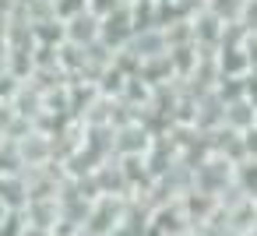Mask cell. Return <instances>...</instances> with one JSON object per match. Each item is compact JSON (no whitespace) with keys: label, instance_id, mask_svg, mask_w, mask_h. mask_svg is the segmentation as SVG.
Returning a JSON list of instances; mask_svg holds the SVG:
<instances>
[{"label":"cell","instance_id":"obj_1","mask_svg":"<svg viewBox=\"0 0 257 236\" xmlns=\"http://www.w3.org/2000/svg\"><path fill=\"white\" fill-rule=\"evenodd\" d=\"M11 215H15V208H11V204H8L4 197H0V225H4V222H8Z\"/></svg>","mask_w":257,"mask_h":236},{"label":"cell","instance_id":"obj_2","mask_svg":"<svg viewBox=\"0 0 257 236\" xmlns=\"http://www.w3.org/2000/svg\"><path fill=\"white\" fill-rule=\"evenodd\" d=\"M194 236H197V232H194Z\"/></svg>","mask_w":257,"mask_h":236}]
</instances>
